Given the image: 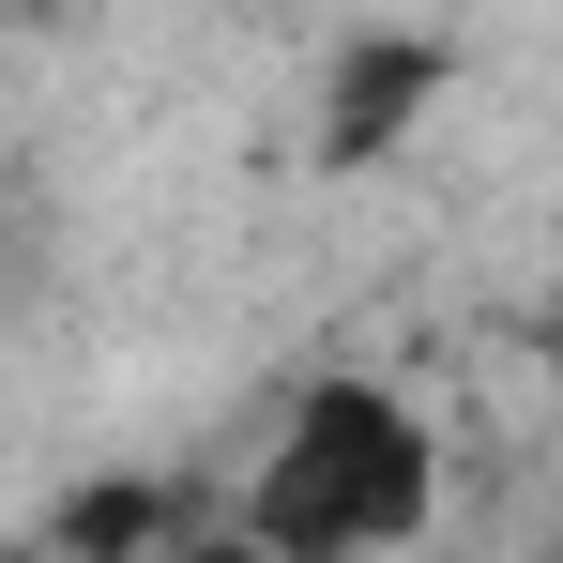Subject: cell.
<instances>
[{"mask_svg":"<svg viewBox=\"0 0 563 563\" xmlns=\"http://www.w3.org/2000/svg\"><path fill=\"white\" fill-rule=\"evenodd\" d=\"M442 518V442L396 380H305L289 427L244 472V549L260 563H380Z\"/></svg>","mask_w":563,"mask_h":563,"instance_id":"obj_1","label":"cell"},{"mask_svg":"<svg viewBox=\"0 0 563 563\" xmlns=\"http://www.w3.org/2000/svg\"><path fill=\"white\" fill-rule=\"evenodd\" d=\"M442 92H457V46L442 31H351L320 62V168H380L396 137H427Z\"/></svg>","mask_w":563,"mask_h":563,"instance_id":"obj_2","label":"cell"},{"mask_svg":"<svg viewBox=\"0 0 563 563\" xmlns=\"http://www.w3.org/2000/svg\"><path fill=\"white\" fill-rule=\"evenodd\" d=\"M198 518H213V503H198L184 472H77V487L46 503L31 549H46V563H168Z\"/></svg>","mask_w":563,"mask_h":563,"instance_id":"obj_3","label":"cell"},{"mask_svg":"<svg viewBox=\"0 0 563 563\" xmlns=\"http://www.w3.org/2000/svg\"><path fill=\"white\" fill-rule=\"evenodd\" d=\"M0 260H15V198H0Z\"/></svg>","mask_w":563,"mask_h":563,"instance_id":"obj_4","label":"cell"},{"mask_svg":"<svg viewBox=\"0 0 563 563\" xmlns=\"http://www.w3.org/2000/svg\"><path fill=\"white\" fill-rule=\"evenodd\" d=\"M0 563H46V549H31V533H15V549H0Z\"/></svg>","mask_w":563,"mask_h":563,"instance_id":"obj_5","label":"cell"}]
</instances>
